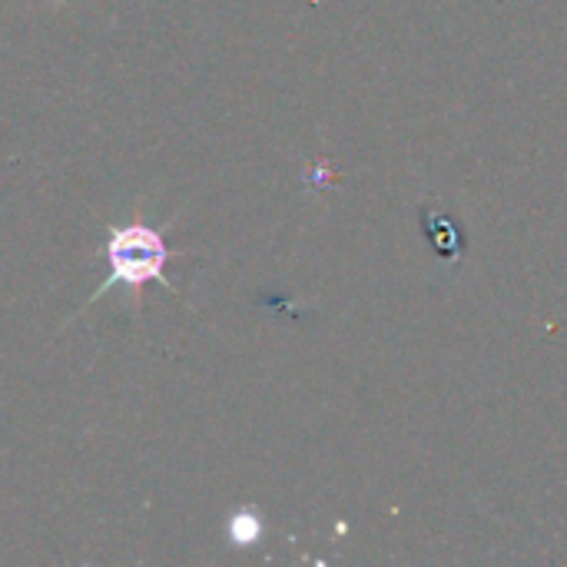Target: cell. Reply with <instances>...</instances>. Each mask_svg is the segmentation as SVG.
Wrapping results in <instances>:
<instances>
[{
	"instance_id": "6da1fadb",
	"label": "cell",
	"mask_w": 567,
	"mask_h": 567,
	"mask_svg": "<svg viewBox=\"0 0 567 567\" xmlns=\"http://www.w3.org/2000/svg\"><path fill=\"white\" fill-rule=\"evenodd\" d=\"M169 246H166V229H156L150 226L146 219H133V223H123V226H110L106 233V243L100 249V259H106V279L96 286V292L86 299V306L100 302L110 289L123 286L133 299H136V309L143 302V286L146 282H159L163 289H169L176 296V289L166 282L163 269L169 262ZM83 306V309H86Z\"/></svg>"
},
{
	"instance_id": "7a4b0ae2",
	"label": "cell",
	"mask_w": 567,
	"mask_h": 567,
	"mask_svg": "<svg viewBox=\"0 0 567 567\" xmlns=\"http://www.w3.org/2000/svg\"><path fill=\"white\" fill-rule=\"evenodd\" d=\"M259 532H262V522L252 508H243L229 518V542L239 545V548H249L259 542Z\"/></svg>"
}]
</instances>
